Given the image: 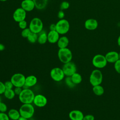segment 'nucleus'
<instances>
[{
    "mask_svg": "<svg viewBox=\"0 0 120 120\" xmlns=\"http://www.w3.org/2000/svg\"><path fill=\"white\" fill-rule=\"evenodd\" d=\"M35 95L30 88L23 89L18 96L19 101L22 104H32Z\"/></svg>",
    "mask_w": 120,
    "mask_h": 120,
    "instance_id": "f257e3e1",
    "label": "nucleus"
},
{
    "mask_svg": "<svg viewBox=\"0 0 120 120\" xmlns=\"http://www.w3.org/2000/svg\"><path fill=\"white\" fill-rule=\"evenodd\" d=\"M19 111L21 116L28 119H31L35 112V109L32 104H22Z\"/></svg>",
    "mask_w": 120,
    "mask_h": 120,
    "instance_id": "f03ea898",
    "label": "nucleus"
},
{
    "mask_svg": "<svg viewBox=\"0 0 120 120\" xmlns=\"http://www.w3.org/2000/svg\"><path fill=\"white\" fill-rule=\"evenodd\" d=\"M58 56L60 61L63 64L72 60L73 54L71 51L68 47L59 48L58 52Z\"/></svg>",
    "mask_w": 120,
    "mask_h": 120,
    "instance_id": "7ed1b4c3",
    "label": "nucleus"
},
{
    "mask_svg": "<svg viewBox=\"0 0 120 120\" xmlns=\"http://www.w3.org/2000/svg\"><path fill=\"white\" fill-rule=\"evenodd\" d=\"M29 28L32 32L39 34L43 30V23L39 18L34 17L30 21Z\"/></svg>",
    "mask_w": 120,
    "mask_h": 120,
    "instance_id": "20e7f679",
    "label": "nucleus"
},
{
    "mask_svg": "<svg viewBox=\"0 0 120 120\" xmlns=\"http://www.w3.org/2000/svg\"><path fill=\"white\" fill-rule=\"evenodd\" d=\"M89 80L92 86L101 84L103 81L102 72L98 69L93 70L90 75Z\"/></svg>",
    "mask_w": 120,
    "mask_h": 120,
    "instance_id": "39448f33",
    "label": "nucleus"
},
{
    "mask_svg": "<svg viewBox=\"0 0 120 120\" xmlns=\"http://www.w3.org/2000/svg\"><path fill=\"white\" fill-rule=\"evenodd\" d=\"M56 30L60 35H64L68 32L70 29V24L66 19H60L56 23Z\"/></svg>",
    "mask_w": 120,
    "mask_h": 120,
    "instance_id": "423d86ee",
    "label": "nucleus"
},
{
    "mask_svg": "<svg viewBox=\"0 0 120 120\" xmlns=\"http://www.w3.org/2000/svg\"><path fill=\"white\" fill-rule=\"evenodd\" d=\"M92 65L98 69L103 68H105L107 63L105 55L98 54L95 55L92 60Z\"/></svg>",
    "mask_w": 120,
    "mask_h": 120,
    "instance_id": "0eeeda50",
    "label": "nucleus"
},
{
    "mask_svg": "<svg viewBox=\"0 0 120 120\" xmlns=\"http://www.w3.org/2000/svg\"><path fill=\"white\" fill-rule=\"evenodd\" d=\"M26 77L22 73H15L12 75L10 81L15 87L22 88L25 84Z\"/></svg>",
    "mask_w": 120,
    "mask_h": 120,
    "instance_id": "6e6552de",
    "label": "nucleus"
},
{
    "mask_svg": "<svg viewBox=\"0 0 120 120\" xmlns=\"http://www.w3.org/2000/svg\"><path fill=\"white\" fill-rule=\"evenodd\" d=\"M65 76L62 68L55 67L52 68L50 71V76L55 82H60L64 78Z\"/></svg>",
    "mask_w": 120,
    "mask_h": 120,
    "instance_id": "1a4fd4ad",
    "label": "nucleus"
},
{
    "mask_svg": "<svg viewBox=\"0 0 120 120\" xmlns=\"http://www.w3.org/2000/svg\"><path fill=\"white\" fill-rule=\"evenodd\" d=\"M62 69L66 76H71L74 73L76 72V65L72 61L63 64Z\"/></svg>",
    "mask_w": 120,
    "mask_h": 120,
    "instance_id": "9d476101",
    "label": "nucleus"
},
{
    "mask_svg": "<svg viewBox=\"0 0 120 120\" xmlns=\"http://www.w3.org/2000/svg\"><path fill=\"white\" fill-rule=\"evenodd\" d=\"M26 17V11L21 7L16 9L13 13V18L14 21L19 22L22 21L24 20Z\"/></svg>",
    "mask_w": 120,
    "mask_h": 120,
    "instance_id": "9b49d317",
    "label": "nucleus"
},
{
    "mask_svg": "<svg viewBox=\"0 0 120 120\" xmlns=\"http://www.w3.org/2000/svg\"><path fill=\"white\" fill-rule=\"evenodd\" d=\"M32 103L38 107H43L46 105L47 103V99L43 95L37 94L35 96Z\"/></svg>",
    "mask_w": 120,
    "mask_h": 120,
    "instance_id": "f8f14e48",
    "label": "nucleus"
},
{
    "mask_svg": "<svg viewBox=\"0 0 120 120\" xmlns=\"http://www.w3.org/2000/svg\"><path fill=\"white\" fill-rule=\"evenodd\" d=\"M98 21L93 18H90L86 20L84 22V27L89 30H95L98 27Z\"/></svg>",
    "mask_w": 120,
    "mask_h": 120,
    "instance_id": "ddd939ff",
    "label": "nucleus"
},
{
    "mask_svg": "<svg viewBox=\"0 0 120 120\" xmlns=\"http://www.w3.org/2000/svg\"><path fill=\"white\" fill-rule=\"evenodd\" d=\"M38 82L37 78L34 75H30L26 77L25 84L22 87L23 89L30 88L35 86Z\"/></svg>",
    "mask_w": 120,
    "mask_h": 120,
    "instance_id": "4468645a",
    "label": "nucleus"
},
{
    "mask_svg": "<svg viewBox=\"0 0 120 120\" xmlns=\"http://www.w3.org/2000/svg\"><path fill=\"white\" fill-rule=\"evenodd\" d=\"M107 62L114 63L119 59V53L116 51H110L105 55Z\"/></svg>",
    "mask_w": 120,
    "mask_h": 120,
    "instance_id": "2eb2a0df",
    "label": "nucleus"
},
{
    "mask_svg": "<svg viewBox=\"0 0 120 120\" xmlns=\"http://www.w3.org/2000/svg\"><path fill=\"white\" fill-rule=\"evenodd\" d=\"M21 6L26 12L31 11L35 8L33 0H23L21 2Z\"/></svg>",
    "mask_w": 120,
    "mask_h": 120,
    "instance_id": "dca6fc26",
    "label": "nucleus"
},
{
    "mask_svg": "<svg viewBox=\"0 0 120 120\" xmlns=\"http://www.w3.org/2000/svg\"><path fill=\"white\" fill-rule=\"evenodd\" d=\"M60 38V34L56 30H50L47 33V41L51 44L57 43Z\"/></svg>",
    "mask_w": 120,
    "mask_h": 120,
    "instance_id": "f3484780",
    "label": "nucleus"
},
{
    "mask_svg": "<svg viewBox=\"0 0 120 120\" xmlns=\"http://www.w3.org/2000/svg\"><path fill=\"white\" fill-rule=\"evenodd\" d=\"M68 116L71 120H82L84 115L80 110H73L69 112Z\"/></svg>",
    "mask_w": 120,
    "mask_h": 120,
    "instance_id": "a211bd4d",
    "label": "nucleus"
},
{
    "mask_svg": "<svg viewBox=\"0 0 120 120\" xmlns=\"http://www.w3.org/2000/svg\"><path fill=\"white\" fill-rule=\"evenodd\" d=\"M69 42V41L68 38L66 36H63L60 37L57 43L59 48H64L68 47Z\"/></svg>",
    "mask_w": 120,
    "mask_h": 120,
    "instance_id": "6ab92c4d",
    "label": "nucleus"
},
{
    "mask_svg": "<svg viewBox=\"0 0 120 120\" xmlns=\"http://www.w3.org/2000/svg\"><path fill=\"white\" fill-rule=\"evenodd\" d=\"M8 115L10 120H18L21 116L19 111L13 108L11 109L8 111Z\"/></svg>",
    "mask_w": 120,
    "mask_h": 120,
    "instance_id": "aec40b11",
    "label": "nucleus"
},
{
    "mask_svg": "<svg viewBox=\"0 0 120 120\" xmlns=\"http://www.w3.org/2000/svg\"><path fill=\"white\" fill-rule=\"evenodd\" d=\"M33 1L37 9L42 10L46 8L48 0H33Z\"/></svg>",
    "mask_w": 120,
    "mask_h": 120,
    "instance_id": "412c9836",
    "label": "nucleus"
},
{
    "mask_svg": "<svg viewBox=\"0 0 120 120\" xmlns=\"http://www.w3.org/2000/svg\"><path fill=\"white\" fill-rule=\"evenodd\" d=\"M39 34L37 42L41 45L45 44L47 41V34L45 32L42 31Z\"/></svg>",
    "mask_w": 120,
    "mask_h": 120,
    "instance_id": "4be33fe9",
    "label": "nucleus"
},
{
    "mask_svg": "<svg viewBox=\"0 0 120 120\" xmlns=\"http://www.w3.org/2000/svg\"><path fill=\"white\" fill-rule=\"evenodd\" d=\"M92 91L97 96H101L104 93V89L100 84L93 86Z\"/></svg>",
    "mask_w": 120,
    "mask_h": 120,
    "instance_id": "5701e85b",
    "label": "nucleus"
},
{
    "mask_svg": "<svg viewBox=\"0 0 120 120\" xmlns=\"http://www.w3.org/2000/svg\"><path fill=\"white\" fill-rule=\"evenodd\" d=\"M71 78L73 82L75 85L80 84L82 81V77L81 75L77 72H75L72 75H71Z\"/></svg>",
    "mask_w": 120,
    "mask_h": 120,
    "instance_id": "b1692460",
    "label": "nucleus"
},
{
    "mask_svg": "<svg viewBox=\"0 0 120 120\" xmlns=\"http://www.w3.org/2000/svg\"><path fill=\"white\" fill-rule=\"evenodd\" d=\"M5 97L8 99H13L16 95L14 90L12 89H6L4 93Z\"/></svg>",
    "mask_w": 120,
    "mask_h": 120,
    "instance_id": "393cba45",
    "label": "nucleus"
},
{
    "mask_svg": "<svg viewBox=\"0 0 120 120\" xmlns=\"http://www.w3.org/2000/svg\"><path fill=\"white\" fill-rule=\"evenodd\" d=\"M38 34L31 32L30 33V34L29 35V36L27 37V39L30 43L34 44L38 41Z\"/></svg>",
    "mask_w": 120,
    "mask_h": 120,
    "instance_id": "a878e982",
    "label": "nucleus"
},
{
    "mask_svg": "<svg viewBox=\"0 0 120 120\" xmlns=\"http://www.w3.org/2000/svg\"><path fill=\"white\" fill-rule=\"evenodd\" d=\"M65 82L66 85L70 88H73L75 86V84L73 82L71 76H67L65 78Z\"/></svg>",
    "mask_w": 120,
    "mask_h": 120,
    "instance_id": "bb28decb",
    "label": "nucleus"
},
{
    "mask_svg": "<svg viewBox=\"0 0 120 120\" xmlns=\"http://www.w3.org/2000/svg\"><path fill=\"white\" fill-rule=\"evenodd\" d=\"M31 32L29 28H26L23 30H22L21 32V36L24 38H27L30 33Z\"/></svg>",
    "mask_w": 120,
    "mask_h": 120,
    "instance_id": "cd10ccee",
    "label": "nucleus"
},
{
    "mask_svg": "<svg viewBox=\"0 0 120 120\" xmlns=\"http://www.w3.org/2000/svg\"><path fill=\"white\" fill-rule=\"evenodd\" d=\"M70 7V4L67 1H62L60 5V10H63L68 9Z\"/></svg>",
    "mask_w": 120,
    "mask_h": 120,
    "instance_id": "c85d7f7f",
    "label": "nucleus"
},
{
    "mask_svg": "<svg viewBox=\"0 0 120 120\" xmlns=\"http://www.w3.org/2000/svg\"><path fill=\"white\" fill-rule=\"evenodd\" d=\"M8 110V107L6 104L2 101L0 102V112H6Z\"/></svg>",
    "mask_w": 120,
    "mask_h": 120,
    "instance_id": "c756f323",
    "label": "nucleus"
},
{
    "mask_svg": "<svg viewBox=\"0 0 120 120\" xmlns=\"http://www.w3.org/2000/svg\"><path fill=\"white\" fill-rule=\"evenodd\" d=\"M18 26L21 29L23 30V29L27 28V22L25 21V20L22 21L18 22Z\"/></svg>",
    "mask_w": 120,
    "mask_h": 120,
    "instance_id": "7c9ffc66",
    "label": "nucleus"
},
{
    "mask_svg": "<svg viewBox=\"0 0 120 120\" xmlns=\"http://www.w3.org/2000/svg\"><path fill=\"white\" fill-rule=\"evenodd\" d=\"M4 83L6 89H12L13 88V87H14L10 80L7 81Z\"/></svg>",
    "mask_w": 120,
    "mask_h": 120,
    "instance_id": "2f4dec72",
    "label": "nucleus"
},
{
    "mask_svg": "<svg viewBox=\"0 0 120 120\" xmlns=\"http://www.w3.org/2000/svg\"><path fill=\"white\" fill-rule=\"evenodd\" d=\"M114 64V68L115 71L120 74V60H118Z\"/></svg>",
    "mask_w": 120,
    "mask_h": 120,
    "instance_id": "473e14b6",
    "label": "nucleus"
},
{
    "mask_svg": "<svg viewBox=\"0 0 120 120\" xmlns=\"http://www.w3.org/2000/svg\"><path fill=\"white\" fill-rule=\"evenodd\" d=\"M0 120H10L8 114L0 112Z\"/></svg>",
    "mask_w": 120,
    "mask_h": 120,
    "instance_id": "72a5a7b5",
    "label": "nucleus"
},
{
    "mask_svg": "<svg viewBox=\"0 0 120 120\" xmlns=\"http://www.w3.org/2000/svg\"><path fill=\"white\" fill-rule=\"evenodd\" d=\"M6 88L4 85V83L0 81V95L3 94Z\"/></svg>",
    "mask_w": 120,
    "mask_h": 120,
    "instance_id": "f704fd0d",
    "label": "nucleus"
},
{
    "mask_svg": "<svg viewBox=\"0 0 120 120\" xmlns=\"http://www.w3.org/2000/svg\"><path fill=\"white\" fill-rule=\"evenodd\" d=\"M82 120H95V117L92 114H87L84 116Z\"/></svg>",
    "mask_w": 120,
    "mask_h": 120,
    "instance_id": "c9c22d12",
    "label": "nucleus"
},
{
    "mask_svg": "<svg viewBox=\"0 0 120 120\" xmlns=\"http://www.w3.org/2000/svg\"><path fill=\"white\" fill-rule=\"evenodd\" d=\"M57 16L60 19H64L65 17V13L64 11L62 10H60L57 14Z\"/></svg>",
    "mask_w": 120,
    "mask_h": 120,
    "instance_id": "e433bc0d",
    "label": "nucleus"
},
{
    "mask_svg": "<svg viewBox=\"0 0 120 120\" xmlns=\"http://www.w3.org/2000/svg\"><path fill=\"white\" fill-rule=\"evenodd\" d=\"M23 88L22 87H15L14 89L15 95L19 96Z\"/></svg>",
    "mask_w": 120,
    "mask_h": 120,
    "instance_id": "4c0bfd02",
    "label": "nucleus"
},
{
    "mask_svg": "<svg viewBox=\"0 0 120 120\" xmlns=\"http://www.w3.org/2000/svg\"><path fill=\"white\" fill-rule=\"evenodd\" d=\"M56 24L52 23L49 26L50 30H56Z\"/></svg>",
    "mask_w": 120,
    "mask_h": 120,
    "instance_id": "58836bf2",
    "label": "nucleus"
},
{
    "mask_svg": "<svg viewBox=\"0 0 120 120\" xmlns=\"http://www.w3.org/2000/svg\"><path fill=\"white\" fill-rule=\"evenodd\" d=\"M5 49V45L1 44V43H0V51H3V50H4Z\"/></svg>",
    "mask_w": 120,
    "mask_h": 120,
    "instance_id": "ea45409f",
    "label": "nucleus"
},
{
    "mask_svg": "<svg viewBox=\"0 0 120 120\" xmlns=\"http://www.w3.org/2000/svg\"><path fill=\"white\" fill-rule=\"evenodd\" d=\"M18 120H29V119H27V118H25L23 117H22V116H20V118L18 119Z\"/></svg>",
    "mask_w": 120,
    "mask_h": 120,
    "instance_id": "a19ab883",
    "label": "nucleus"
},
{
    "mask_svg": "<svg viewBox=\"0 0 120 120\" xmlns=\"http://www.w3.org/2000/svg\"><path fill=\"white\" fill-rule=\"evenodd\" d=\"M117 44H118V45L120 47V35H119L117 39Z\"/></svg>",
    "mask_w": 120,
    "mask_h": 120,
    "instance_id": "79ce46f5",
    "label": "nucleus"
},
{
    "mask_svg": "<svg viewBox=\"0 0 120 120\" xmlns=\"http://www.w3.org/2000/svg\"><path fill=\"white\" fill-rule=\"evenodd\" d=\"M7 0H0V1H2V2L6 1H7Z\"/></svg>",
    "mask_w": 120,
    "mask_h": 120,
    "instance_id": "37998d69",
    "label": "nucleus"
},
{
    "mask_svg": "<svg viewBox=\"0 0 120 120\" xmlns=\"http://www.w3.org/2000/svg\"><path fill=\"white\" fill-rule=\"evenodd\" d=\"M119 59L120 60V52L119 53Z\"/></svg>",
    "mask_w": 120,
    "mask_h": 120,
    "instance_id": "c03bdc74",
    "label": "nucleus"
},
{
    "mask_svg": "<svg viewBox=\"0 0 120 120\" xmlns=\"http://www.w3.org/2000/svg\"><path fill=\"white\" fill-rule=\"evenodd\" d=\"M2 101H1V96H0V102H1Z\"/></svg>",
    "mask_w": 120,
    "mask_h": 120,
    "instance_id": "a18cd8bd",
    "label": "nucleus"
},
{
    "mask_svg": "<svg viewBox=\"0 0 120 120\" xmlns=\"http://www.w3.org/2000/svg\"></svg>",
    "mask_w": 120,
    "mask_h": 120,
    "instance_id": "49530a36",
    "label": "nucleus"
}]
</instances>
